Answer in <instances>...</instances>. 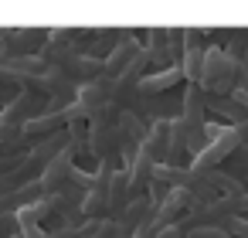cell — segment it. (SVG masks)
Listing matches in <instances>:
<instances>
[{"label":"cell","instance_id":"9a60e30c","mask_svg":"<svg viewBox=\"0 0 248 238\" xmlns=\"http://www.w3.org/2000/svg\"><path fill=\"white\" fill-rule=\"evenodd\" d=\"M129 180H126V167H119L112 174V184H109V221H119V214L126 211L129 204Z\"/></svg>","mask_w":248,"mask_h":238},{"label":"cell","instance_id":"8fae6325","mask_svg":"<svg viewBox=\"0 0 248 238\" xmlns=\"http://www.w3.org/2000/svg\"><path fill=\"white\" fill-rule=\"evenodd\" d=\"M153 170H156V163H153V157L140 146V153L126 163V180H129V197H143L146 194V187H150V180H153Z\"/></svg>","mask_w":248,"mask_h":238},{"label":"cell","instance_id":"4fadbf2b","mask_svg":"<svg viewBox=\"0 0 248 238\" xmlns=\"http://www.w3.org/2000/svg\"><path fill=\"white\" fill-rule=\"evenodd\" d=\"M177 82H184V75H180V68H163V72H150L143 82H140V95L143 99H156V95H163V92H170Z\"/></svg>","mask_w":248,"mask_h":238},{"label":"cell","instance_id":"ffe728a7","mask_svg":"<svg viewBox=\"0 0 248 238\" xmlns=\"http://www.w3.org/2000/svg\"><path fill=\"white\" fill-rule=\"evenodd\" d=\"M156 238H187V224L180 221V224H170V228H160V235Z\"/></svg>","mask_w":248,"mask_h":238},{"label":"cell","instance_id":"d6986e66","mask_svg":"<svg viewBox=\"0 0 248 238\" xmlns=\"http://www.w3.org/2000/svg\"><path fill=\"white\" fill-rule=\"evenodd\" d=\"M156 235H160V224L150 218V221H146V224H140V228H136L129 238H156Z\"/></svg>","mask_w":248,"mask_h":238},{"label":"cell","instance_id":"ac0fdd59","mask_svg":"<svg viewBox=\"0 0 248 238\" xmlns=\"http://www.w3.org/2000/svg\"><path fill=\"white\" fill-rule=\"evenodd\" d=\"M95 238H129V235H126L116 221H102V228H99V235H95Z\"/></svg>","mask_w":248,"mask_h":238},{"label":"cell","instance_id":"52a82bcc","mask_svg":"<svg viewBox=\"0 0 248 238\" xmlns=\"http://www.w3.org/2000/svg\"><path fill=\"white\" fill-rule=\"evenodd\" d=\"M45 112V99L34 95V92H17L7 99V106L0 109V119L4 123H14V126H24L28 119H38Z\"/></svg>","mask_w":248,"mask_h":238},{"label":"cell","instance_id":"e0dca14e","mask_svg":"<svg viewBox=\"0 0 248 238\" xmlns=\"http://www.w3.org/2000/svg\"><path fill=\"white\" fill-rule=\"evenodd\" d=\"M187 238H231L224 228H187Z\"/></svg>","mask_w":248,"mask_h":238},{"label":"cell","instance_id":"8992f818","mask_svg":"<svg viewBox=\"0 0 248 238\" xmlns=\"http://www.w3.org/2000/svg\"><path fill=\"white\" fill-rule=\"evenodd\" d=\"M72 177H75V153H72V146H68L65 153H58V157L45 167V174H41L38 180H41V190H45V194H62Z\"/></svg>","mask_w":248,"mask_h":238},{"label":"cell","instance_id":"7a4b0ae2","mask_svg":"<svg viewBox=\"0 0 248 238\" xmlns=\"http://www.w3.org/2000/svg\"><path fill=\"white\" fill-rule=\"evenodd\" d=\"M146 51L153 58V68H180L184 58V28H146Z\"/></svg>","mask_w":248,"mask_h":238},{"label":"cell","instance_id":"5bb4252c","mask_svg":"<svg viewBox=\"0 0 248 238\" xmlns=\"http://www.w3.org/2000/svg\"><path fill=\"white\" fill-rule=\"evenodd\" d=\"M150 218H153V201L143 194V197H133V201L126 204V211L119 214V221H116V224H119L126 235H133V231H136L140 224H146Z\"/></svg>","mask_w":248,"mask_h":238},{"label":"cell","instance_id":"277c9868","mask_svg":"<svg viewBox=\"0 0 248 238\" xmlns=\"http://www.w3.org/2000/svg\"><path fill=\"white\" fill-rule=\"evenodd\" d=\"M201 68H204V31L201 28H184V58H180L184 82L201 85Z\"/></svg>","mask_w":248,"mask_h":238},{"label":"cell","instance_id":"44dd1931","mask_svg":"<svg viewBox=\"0 0 248 238\" xmlns=\"http://www.w3.org/2000/svg\"><path fill=\"white\" fill-rule=\"evenodd\" d=\"M21 238H51L41 224H28V228H21Z\"/></svg>","mask_w":248,"mask_h":238},{"label":"cell","instance_id":"7402d4cb","mask_svg":"<svg viewBox=\"0 0 248 238\" xmlns=\"http://www.w3.org/2000/svg\"><path fill=\"white\" fill-rule=\"evenodd\" d=\"M14 238H21V231H17V235H14Z\"/></svg>","mask_w":248,"mask_h":238},{"label":"cell","instance_id":"9c48e42d","mask_svg":"<svg viewBox=\"0 0 248 238\" xmlns=\"http://www.w3.org/2000/svg\"><path fill=\"white\" fill-rule=\"evenodd\" d=\"M140 34H143V31H126V34L119 38V45L109 51V58L102 62V68H106V75H109V79L123 75V68L136 58V51H140Z\"/></svg>","mask_w":248,"mask_h":238},{"label":"cell","instance_id":"ba28073f","mask_svg":"<svg viewBox=\"0 0 248 238\" xmlns=\"http://www.w3.org/2000/svg\"><path fill=\"white\" fill-rule=\"evenodd\" d=\"M194 207V197L187 194V190H170L167 194V201L163 204H156L153 207V221L160 224V228H170V224H180L184 218H187V211Z\"/></svg>","mask_w":248,"mask_h":238},{"label":"cell","instance_id":"6da1fadb","mask_svg":"<svg viewBox=\"0 0 248 238\" xmlns=\"http://www.w3.org/2000/svg\"><path fill=\"white\" fill-rule=\"evenodd\" d=\"M238 75H241V65L217 45H207L204 48V68H201V89L207 95H231L234 85H238Z\"/></svg>","mask_w":248,"mask_h":238},{"label":"cell","instance_id":"2e32d148","mask_svg":"<svg viewBox=\"0 0 248 238\" xmlns=\"http://www.w3.org/2000/svg\"><path fill=\"white\" fill-rule=\"evenodd\" d=\"M17 231H21L17 214H11V211H0V238H14Z\"/></svg>","mask_w":248,"mask_h":238},{"label":"cell","instance_id":"7c38bea8","mask_svg":"<svg viewBox=\"0 0 248 238\" xmlns=\"http://www.w3.org/2000/svg\"><path fill=\"white\" fill-rule=\"evenodd\" d=\"M207 112H214L217 119H224V126H234V129L248 123L245 106H238L231 95H207Z\"/></svg>","mask_w":248,"mask_h":238},{"label":"cell","instance_id":"5b68a950","mask_svg":"<svg viewBox=\"0 0 248 238\" xmlns=\"http://www.w3.org/2000/svg\"><path fill=\"white\" fill-rule=\"evenodd\" d=\"M75 102L82 106L85 119L99 116L102 109H109V106H112V79H109V75H102V79H95V82H89V85H78Z\"/></svg>","mask_w":248,"mask_h":238},{"label":"cell","instance_id":"30bf717a","mask_svg":"<svg viewBox=\"0 0 248 238\" xmlns=\"http://www.w3.org/2000/svg\"><path fill=\"white\" fill-rule=\"evenodd\" d=\"M143 150L153 157L156 167H170L173 163V157H170V119H153L150 123V136H146Z\"/></svg>","mask_w":248,"mask_h":238},{"label":"cell","instance_id":"3957f363","mask_svg":"<svg viewBox=\"0 0 248 238\" xmlns=\"http://www.w3.org/2000/svg\"><path fill=\"white\" fill-rule=\"evenodd\" d=\"M45 31L41 28H4L0 38V55L7 58H34L45 48Z\"/></svg>","mask_w":248,"mask_h":238}]
</instances>
